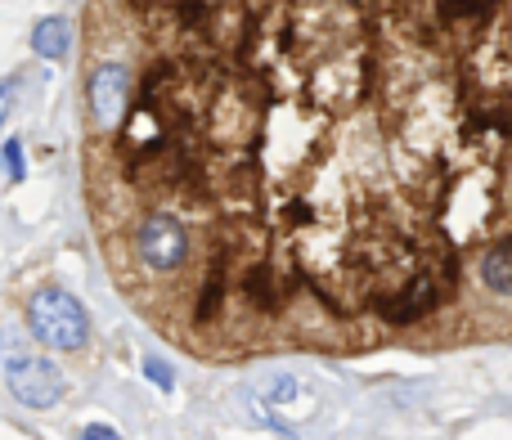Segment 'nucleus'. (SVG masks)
<instances>
[{"instance_id": "obj_1", "label": "nucleus", "mask_w": 512, "mask_h": 440, "mask_svg": "<svg viewBox=\"0 0 512 440\" xmlns=\"http://www.w3.org/2000/svg\"><path fill=\"white\" fill-rule=\"evenodd\" d=\"M27 324H32L36 342H45L50 351H81L90 337V319L77 306V297H68L63 288H41L27 301Z\"/></svg>"}, {"instance_id": "obj_2", "label": "nucleus", "mask_w": 512, "mask_h": 440, "mask_svg": "<svg viewBox=\"0 0 512 440\" xmlns=\"http://www.w3.org/2000/svg\"><path fill=\"white\" fill-rule=\"evenodd\" d=\"M135 252H140V261L149 265L153 274H171L185 265L189 234L171 212H153L140 229H135Z\"/></svg>"}, {"instance_id": "obj_3", "label": "nucleus", "mask_w": 512, "mask_h": 440, "mask_svg": "<svg viewBox=\"0 0 512 440\" xmlns=\"http://www.w3.org/2000/svg\"><path fill=\"white\" fill-rule=\"evenodd\" d=\"M450 279H454V270H445V274L418 270L400 292H391V297L378 301L382 319H387V324H414V319H423L432 306H441V297L450 292Z\"/></svg>"}, {"instance_id": "obj_4", "label": "nucleus", "mask_w": 512, "mask_h": 440, "mask_svg": "<svg viewBox=\"0 0 512 440\" xmlns=\"http://www.w3.org/2000/svg\"><path fill=\"white\" fill-rule=\"evenodd\" d=\"M90 113L104 131H117L131 113V72L122 63H99L90 72Z\"/></svg>"}, {"instance_id": "obj_5", "label": "nucleus", "mask_w": 512, "mask_h": 440, "mask_svg": "<svg viewBox=\"0 0 512 440\" xmlns=\"http://www.w3.org/2000/svg\"><path fill=\"white\" fill-rule=\"evenodd\" d=\"M9 391H14V400L27 409H50V405H59V396H63V378L50 360L23 355V360H9Z\"/></svg>"}, {"instance_id": "obj_6", "label": "nucleus", "mask_w": 512, "mask_h": 440, "mask_svg": "<svg viewBox=\"0 0 512 440\" xmlns=\"http://www.w3.org/2000/svg\"><path fill=\"white\" fill-rule=\"evenodd\" d=\"M243 297L252 301L256 310H279V301L288 297V288H283V279H279V270H274V265H248V270H243Z\"/></svg>"}, {"instance_id": "obj_7", "label": "nucleus", "mask_w": 512, "mask_h": 440, "mask_svg": "<svg viewBox=\"0 0 512 440\" xmlns=\"http://www.w3.org/2000/svg\"><path fill=\"white\" fill-rule=\"evenodd\" d=\"M225 288H230V270H225V261H221V256H216V261L207 265V279H203V288H198V310H194V319H198V324H212V319L221 315Z\"/></svg>"}, {"instance_id": "obj_8", "label": "nucleus", "mask_w": 512, "mask_h": 440, "mask_svg": "<svg viewBox=\"0 0 512 440\" xmlns=\"http://www.w3.org/2000/svg\"><path fill=\"white\" fill-rule=\"evenodd\" d=\"M32 45L41 59H63L68 54V23L63 18H41L32 27Z\"/></svg>"}, {"instance_id": "obj_9", "label": "nucleus", "mask_w": 512, "mask_h": 440, "mask_svg": "<svg viewBox=\"0 0 512 440\" xmlns=\"http://www.w3.org/2000/svg\"><path fill=\"white\" fill-rule=\"evenodd\" d=\"M481 279H486L495 292L512 297V243H499L495 252L486 256V265H481Z\"/></svg>"}, {"instance_id": "obj_10", "label": "nucleus", "mask_w": 512, "mask_h": 440, "mask_svg": "<svg viewBox=\"0 0 512 440\" xmlns=\"http://www.w3.org/2000/svg\"><path fill=\"white\" fill-rule=\"evenodd\" d=\"M495 0H441V18L445 23H459V18H490Z\"/></svg>"}, {"instance_id": "obj_11", "label": "nucleus", "mask_w": 512, "mask_h": 440, "mask_svg": "<svg viewBox=\"0 0 512 440\" xmlns=\"http://www.w3.org/2000/svg\"><path fill=\"white\" fill-rule=\"evenodd\" d=\"M265 396H270V405H288V400H297V378H288V373H283V378H274Z\"/></svg>"}, {"instance_id": "obj_12", "label": "nucleus", "mask_w": 512, "mask_h": 440, "mask_svg": "<svg viewBox=\"0 0 512 440\" xmlns=\"http://www.w3.org/2000/svg\"><path fill=\"white\" fill-rule=\"evenodd\" d=\"M144 373L153 378V387H158V391H171V382H176V378H171V369L158 360V355H149V360H144Z\"/></svg>"}, {"instance_id": "obj_13", "label": "nucleus", "mask_w": 512, "mask_h": 440, "mask_svg": "<svg viewBox=\"0 0 512 440\" xmlns=\"http://www.w3.org/2000/svg\"><path fill=\"white\" fill-rule=\"evenodd\" d=\"M5 162H9V180H23V149H18V140L5 144Z\"/></svg>"}, {"instance_id": "obj_14", "label": "nucleus", "mask_w": 512, "mask_h": 440, "mask_svg": "<svg viewBox=\"0 0 512 440\" xmlns=\"http://www.w3.org/2000/svg\"><path fill=\"white\" fill-rule=\"evenodd\" d=\"M81 436H86V440H113L117 432H113V427H108V423H90Z\"/></svg>"}, {"instance_id": "obj_15", "label": "nucleus", "mask_w": 512, "mask_h": 440, "mask_svg": "<svg viewBox=\"0 0 512 440\" xmlns=\"http://www.w3.org/2000/svg\"><path fill=\"white\" fill-rule=\"evenodd\" d=\"M5 113H9V90L0 86V122H5Z\"/></svg>"}, {"instance_id": "obj_16", "label": "nucleus", "mask_w": 512, "mask_h": 440, "mask_svg": "<svg viewBox=\"0 0 512 440\" xmlns=\"http://www.w3.org/2000/svg\"><path fill=\"white\" fill-rule=\"evenodd\" d=\"M131 5H140V9H153V5H158V0H131Z\"/></svg>"}]
</instances>
